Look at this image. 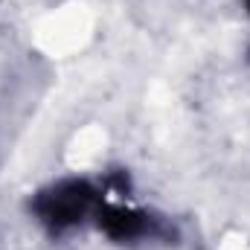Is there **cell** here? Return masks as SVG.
<instances>
[{
	"label": "cell",
	"instance_id": "obj_3",
	"mask_svg": "<svg viewBox=\"0 0 250 250\" xmlns=\"http://www.w3.org/2000/svg\"><path fill=\"white\" fill-rule=\"evenodd\" d=\"M245 6H248V15H250V0H245Z\"/></svg>",
	"mask_w": 250,
	"mask_h": 250
},
{
	"label": "cell",
	"instance_id": "obj_2",
	"mask_svg": "<svg viewBox=\"0 0 250 250\" xmlns=\"http://www.w3.org/2000/svg\"><path fill=\"white\" fill-rule=\"evenodd\" d=\"M96 224L114 242H134V239H143L151 233V218L125 204H99Z\"/></svg>",
	"mask_w": 250,
	"mask_h": 250
},
{
	"label": "cell",
	"instance_id": "obj_1",
	"mask_svg": "<svg viewBox=\"0 0 250 250\" xmlns=\"http://www.w3.org/2000/svg\"><path fill=\"white\" fill-rule=\"evenodd\" d=\"M96 207H99V192L87 181H79V178L59 181L50 189L38 192L32 201V212L53 233H64V230L82 224L90 212H96Z\"/></svg>",
	"mask_w": 250,
	"mask_h": 250
}]
</instances>
